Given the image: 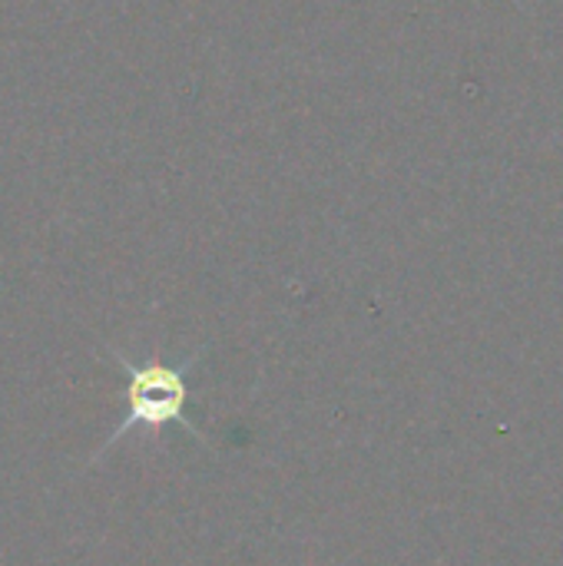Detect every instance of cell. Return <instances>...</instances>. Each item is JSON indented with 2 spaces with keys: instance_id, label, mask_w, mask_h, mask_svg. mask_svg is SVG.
<instances>
[{
  "instance_id": "obj_1",
  "label": "cell",
  "mask_w": 563,
  "mask_h": 566,
  "mask_svg": "<svg viewBox=\"0 0 563 566\" xmlns=\"http://www.w3.org/2000/svg\"><path fill=\"white\" fill-rule=\"evenodd\" d=\"M113 361L123 368L126 375V418L116 424L113 434H106V441L100 444V451L93 454V461H100L113 444H119L129 431H163L169 424L183 428L186 434H192L196 441H206V434L192 424L189 418V371L202 361V352L169 365V361H133L123 352H110Z\"/></svg>"
}]
</instances>
